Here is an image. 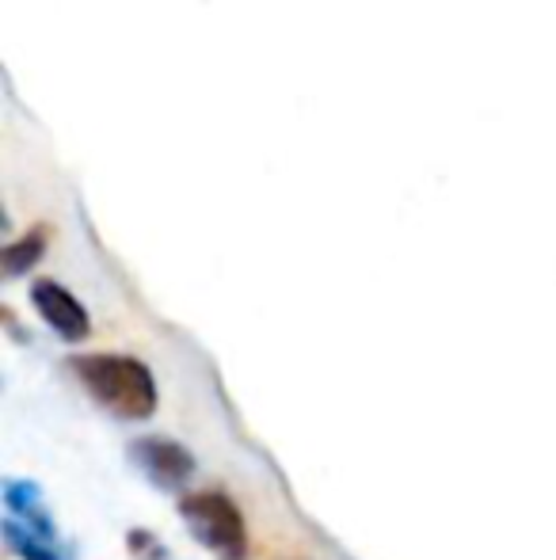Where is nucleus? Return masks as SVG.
<instances>
[{
	"label": "nucleus",
	"instance_id": "nucleus-8",
	"mask_svg": "<svg viewBox=\"0 0 556 560\" xmlns=\"http://www.w3.org/2000/svg\"><path fill=\"white\" fill-rule=\"evenodd\" d=\"M127 546H130V553H134V560H171L168 546H164L156 534L141 530V526H134V530L127 534Z\"/></svg>",
	"mask_w": 556,
	"mask_h": 560
},
{
	"label": "nucleus",
	"instance_id": "nucleus-4",
	"mask_svg": "<svg viewBox=\"0 0 556 560\" xmlns=\"http://www.w3.org/2000/svg\"><path fill=\"white\" fill-rule=\"evenodd\" d=\"M31 302H35L38 317H43L61 339H69V343L88 339V332H92L88 313H84V305L76 302L61 282H50V279L35 282V287H31Z\"/></svg>",
	"mask_w": 556,
	"mask_h": 560
},
{
	"label": "nucleus",
	"instance_id": "nucleus-1",
	"mask_svg": "<svg viewBox=\"0 0 556 560\" xmlns=\"http://www.w3.org/2000/svg\"><path fill=\"white\" fill-rule=\"evenodd\" d=\"M69 366L84 385V393L96 405H104L115 420L141 423L156 416L161 393H156V377L145 362L130 359V354H81Z\"/></svg>",
	"mask_w": 556,
	"mask_h": 560
},
{
	"label": "nucleus",
	"instance_id": "nucleus-6",
	"mask_svg": "<svg viewBox=\"0 0 556 560\" xmlns=\"http://www.w3.org/2000/svg\"><path fill=\"white\" fill-rule=\"evenodd\" d=\"M0 534H4V546L20 560H66L58 553V541L43 538V534H35L31 526H23L20 518H12V515L4 518Z\"/></svg>",
	"mask_w": 556,
	"mask_h": 560
},
{
	"label": "nucleus",
	"instance_id": "nucleus-7",
	"mask_svg": "<svg viewBox=\"0 0 556 560\" xmlns=\"http://www.w3.org/2000/svg\"><path fill=\"white\" fill-rule=\"evenodd\" d=\"M43 248H46V233L43 229H35L31 236H23L20 244H12V248L4 252V267H8V275H23L31 264H38V256H43Z\"/></svg>",
	"mask_w": 556,
	"mask_h": 560
},
{
	"label": "nucleus",
	"instance_id": "nucleus-5",
	"mask_svg": "<svg viewBox=\"0 0 556 560\" xmlns=\"http://www.w3.org/2000/svg\"><path fill=\"white\" fill-rule=\"evenodd\" d=\"M4 508L12 518H20L23 526H31L43 538L58 541V526H54L50 511L43 503V488L35 480H4Z\"/></svg>",
	"mask_w": 556,
	"mask_h": 560
},
{
	"label": "nucleus",
	"instance_id": "nucleus-3",
	"mask_svg": "<svg viewBox=\"0 0 556 560\" xmlns=\"http://www.w3.org/2000/svg\"><path fill=\"white\" fill-rule=\"evenodd\" d=\"M130 462L138 465V472L161 492H184L194 480V454L184 443L168 435H141L130 443Z\"/></svg>",
	"mask_w": 556,
	"mask_h": 560
},
{
	"label": "nucleus",
	"instance_id": "nucleus-2",
	"mask_svg": "<svg viewBox=\"0 0 556 560\" xmlns=\"http://www.w3.org/2000/svg\"><path fill=\"white\" fill-rule=\"evenodd\" d=\"M179 518L206 553L217 560L248 557V526L240 508L225 492H187L179 495Z\"/></svg>",
	"mask_w": 556,
	"mask_h": 560
}]
</instances>
